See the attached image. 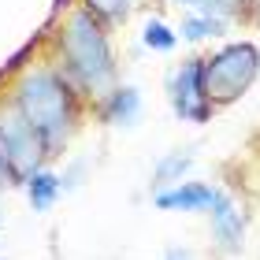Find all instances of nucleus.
<instances>
[{
	"label": "nucleus",
	"mask_w": 260,
	"mask_h": 260,
	"mask_svg": "<svg viewBox=\"0 0 260 260\" xmlns=\"http://www.w3.org/2000/svg\"><path fill=\"white\" fill-rule=\"evenodd\" d=\"M11 104L19 115L41 134L45 149H56L71 134V119H75V97L60 71L52 67H34L19 78Z\"/></svg>",
	"instance_id": "obj_1"
},
{
	"label": "nucleus",
	"mask_w": 260,
	"mask_h": 260,
	"mask_svg": "<svg viewBox=\"0 0 260 260\" xmlns=\"http://www.w3.org/2000/svg\"><path fill=\"white\" fill-rule=\"evenodd\" d=\"M60 52L67 60V75L78 78L86 89L93 93H104L108 82L115 75V63H112V45H108V34H104L101 19L93 15L89 8H78L71 11L60 26Z\"/></svg>",
	"instance_id": "obj_2"
},
{
	"label": "nucleus",
	"mask_w": 260,
	"mask_h": 260,
	"mask_svg": "<svg viewBox=\"0 0 260 260\" xmlns=\"http://www.w3.org/2000/svg\"><path fill=\"white\" fill-rule=\"evenodd\" d=\"M260 71V52L253 41H234L205 60V86H208V101L212 104H231L238 101L245 89L253 86Z\"/></svg>",
	"instance_id": "obj_3"
},
{
	"label": "nucleus",
	"mask_w": 260,
	"mask_h": 260,
	"mask_svg": "<svg viewBox=\"0 0 260 260\" xmlns=\"http://www.w3.org/2000/svg\"><path fill=\"white\" fill-rule=\"evenodd\" d=\"M0 152H4V179L22 186L41 171V156L49 152L41 134L19 115L15 104L0 115Z\"/></svg>",
	"instance_id": "obj_4"
},
{
	"label": "nucleus",
	"mask_w": 260,
	"mask_h": 260,
	"mask_svg": "<svg viewBox=\"0 0 260 260\" xmlns=\"http://www.w3.org/2000/svg\"><path fill=\"white\" fill-rule=\"evenodd\" d=\"M171 108L179 119L190 123H208V115L216 104L208 101V86H205V60H186L179 71L171 75Z\"/></svg>",
	"instance_id": "obj_5"
},
{
	"label": "nucleus",
	"mask_w": 260,
	"mask_h": 260,
	"mask_svg": "<svg viewBox=\"0 0 260 260\" xmlns=\"http://www.w3.org/2000/svg\"><path fill=\"white\" fill-rule=\"evenodd\" d=\"M208 219H212V242H216L219 253H242L245 249V212L234 205V197L227 190H219L216 201L208 208Z\"/></svg>",
	"instance_id": "obj_6"
},
{
	"label": "nucleus",
	"mask_w": 260,
	"mask_h": 260,
	"mask_svg": "<svg viewBox=\"0 0 260 260\" xmlns=\"http://www.w3.org/2000/svg\"><path fill=\"white\" fill-rule=\"evenodd\" d=\"M216 193L219 190L208 182H179V186H168V190L152 193V205L164 212H205V208H212Z\"/></svg>",
	"instance_id": "obj_7"
},
{
	"label": "nucleus",
	"mask_w": 260,
	"mask_h": 260,
	"mask_svg": "<svg viewBox=\"0 0 260 260\" xmlns=\"http://www.w3.org/2000/svg\"><path fill=\"white\" fill-rule=\"evenodd\" d=\"M104 119L112 126H134L141 115V93L134 86H115L104 93Z\"/></svg>",
	"instance_id": "obj_8"
},
{
	"label": "nucleus",
	"mask_w": 260,
	"mask_h": 260,
	"mask_svg": "<svg viewBox=\"0 0 260 260\" xmlns=\"http://www.w3.org/2000/svg\"><path fill=\"white\" fill-rule=\"evenodd\" d=\"M190 164H193V156H190V149H175V152H168L156 168H152V190H168V186H179L182 182V175L190 171Z\"/></svg>",
	"instance_id": "obj_9"
},
{
	"label": "nucleus",
	"mask_w": 260,
	"mask_h": 260,
	"mask_svg": "<svg viewBox=\"0 0 260 260\" xmlns=\"http://www.w3.org/2000/svg\"><path fill=\"white\" fill-rule=\"evenodd\" d=\"M60 193H63V179H60V175H52V171H38L26 182V197H30V208L34 212H49Z\"/></svg>",
	"instance_id": "obj_10"
},
{
	"label": "nucleus",
	"mask_w": 260,
	"mask_h": 260,
	"mask_svg": "<svg viewBox=\"0 0 260 260\" xmlns=\"http://www.w3.org/2000/svg\"><path fill=\"white\" fill-rule=\"evenodd\" d=\"M182 38L186 41H205V38H219L227 34V19H212V15H186L182 19Z\"/></svg>",
	"instance_id": "obj_11"
},
{
	"label": "nucleus",
	"mask_w": 260,
	"mask_h": 260,
	"mask_svg": "<svg viewBox=\"0 0 260 260\" xmlns=\"http://www.w3.org/2000/svg\"><path fill=\"white\" fill-rule=\"evenodd\" d=\"M141 41H145V49H156V52H171L175 45H179V34L168 30L160 19H149L145 30H141Z\"/></svg>",
	"instance_id": "obj_12"
},
{
	"label": "nucleus",
	"mask_w": 260,
	"mask_h": 260,
	"mask_svg": "<svg viewBox=\"0 0 260 260\" xmlns=\"http://www.w3.org/2000/svg\"><path fill=\"white\" fill-rule=\"evenodd\" d=\"M86 4L97 19H123L130 11V0H86Z\"/></svg>",
	"instance_id": "obj_13"
},
{
	"label": "nucleus",
	"mask_w": 260,
	"mask_h": 260,
	"mask_svg": "<svg viewBox=\"0 0 260 260\" xmlns=\"http://www.w3.org/2000/svg\"><path fill=\"white\" fill-rule=\"evenodd\" d=\"M164 260H193V253H190V249H182V245H171V249L164 253Z\"/></svg>",
	"instance_id": "obj_14"
},
{
	"label": "nucleus",
	"mask_w": 260,
	"mask_h": 260,
	"mask_svg": "<svg viewBox=\"0 0 260 260\" xmlns=\"http://www.w3.org/2000/svg\"><path fill=\"white\" fill-rule=\"evenodd\" d=\"M0 182H4V152H0Z\"/></svg>",
	"instance_id": "obj_15"
},
{
	"label": "nucleus",
	"mask_w": 260,
	"mask_h": 260,
	"mask_svg": "<svg viewBox=\"0 0 260 260\" xmlns=\"http://www.w3.org/2000/svg\"><path fill=\"white\" fill-rule=\"evenodd\" d=\"M0 223H4V219H0Z\"/></svg>",
	"instance_id": "obj_16"
}]
</instances>
